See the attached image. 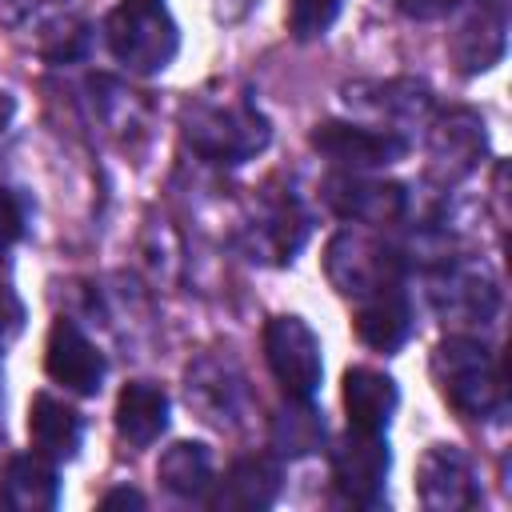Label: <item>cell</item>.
<instances>
[{
  "mask_svg": "<svg viewBox=\"0 0 512 512\" xmlns=\"http://www.w3.org/2000/svg\"><path fill=\"white\" fill-rule=\"evenodd\" d=\"M432 380L464 420H500L508 412L504 364L472 332H452L432 348Z\"/></svg>",
  "mask_w": 512,
  "mask_h": 512,
  "instance_id": "6da1fadb",
  "label": "cell"
},
{
  "mask_svg": "<svg viewBox=\"0 0 512 512\" xmlns=\"http://www.w3.org/2000/svg\"><path fill=\"white\" fill-rule=\"evenodd\" d=\"M184 140L212 164H248L272 144V120L244 96L200 92L180 108Z\"/></svg>",
  "mask_w": 512,
  "mask_h": 512,
  "instance_id": "7a4b0ae2",
  "label": "cell"
},
{
  "mask_svg": "<svg viewBox=\"0 0 512 512\" xmlns=\"http://www.w3.org/2000/svg\"><path fill=\"white\" fill-rule=\"evenodd\" d=\"M404 248L388 244L372 228H340L324 244V276L344 300H360L376 288L404 284Z\"/></svg>",
  "mask_w": 512,
  "mask_h": 512,
  "instance_id": "3957f363",
  "label": "cell"
},
{
  "mask_svg": "<svg viewBox=\"0 0 512 512\" xmlns=\"http://www.w3.org/2000/svg\"><path fill=\"white\" fill-rule=\"evenodd\" d=\"M104 40L116 64H124L136 76L164 72L180 52V28L164 8V0H152V4L120 0V8L104 20Z\"/></svg>",
  "mask_w": 512,
  "mask_h": 512,
  "instance_id": "277c9868",
  "label": "cell"
},
{
  "mask_svg": "<svg viewBox=\"0 0 512 512\" xmlns=\"http://www.w3.org/2000/svg\"><path fill=\"white\" fill-rule=\"evenodd\" d=\"M320 336L308 328L304 316H272L264 324V360L288 400H312L324 384V356Z\"/></svg>",
  "mask_w": 512,
  "mask_h": 512,
  "instance_id": "5b68a950",
  "label": "cell"
},
{
  "mask_svg": "<svg viewBox=\"0 0 512 512\" xmlns=\"http://www.w3.org/2000/svg\"><path fill=\"white\" fill-rule=\"evenodd\" d=\"M328 468H332V488L344 504L376 508L384 500V484H388V472H392L388 436L348 424V432L332 444Z\"/></svg>",
  "mask_w": 512,
  "mask_h": 512,
  "instance_id": "8992f818",
  "label": "cell"
},
{
  "mask_svg": "<svg viewBox=\"0 0 512 512\" xmlns=\"http://www.w3.org/2000/svg\"><path fill=\"white\" fill-rule=\"evenodd\" d=\"M344 104L364 116V124L388 128L408 136V128H420L436 112V96L416 76H388V80H356L344 88Z\"/></svg>",
  "mask_w": 512,
  "mask_h": 512,
  "instance_id": "52a82bcc",
  "label": "cell"
},
{
  "mask_svg": "<svg viewBox=\"0 0 512 512\" xmlns=\"http://www.w3.org/2000/svg\"><path fill=\"white\" fill-rule=\"evenodd\" d=\"M308 140H312V148L324 160H332L344 172H376V168H388V164L404 160L408 148H412L408 136L388 132V128H376V124H364V120H320Z\"/></svg>",
  "mask_w": 512,
  "mask_h": 512,
  "instance_id": "ba28073f",
  "label": "cell"
},
{
  "mask_svg": "<svg viewBox=\"0 0 512 512\" xmlns=\"http://www.w3.org/2000/svg\"><path fill=\"white\" fill-rule=\"evenodd\" d=\"M488 152V124L476 108H448L432 112L428 120V172L436 184L468 180Z\"/></svg>",
  "mask_w": 512,
  "mask_h": 512,
  "instance_id": "9c48e42d",
  "label": "cell"
},
{
  "mask_svg": "<svg viewBox=\"0 0 512 512\" xmlns=\"http://www.w3.org/2000/svg\"><path fill=\"white\" fill-rule=\"evenodd\" d=\"M320 200L340 216L360 228H384L404 220L408 212V188L396 180H376L368 172H328L320 184Z\"/></svg>",
  "mask_w": 512,
  "mask_h": 512,
  "instance_id": "30bf717a",
  "label": "cell"
},
{
  "mask_svg": "<svg viewBox=\"0 0 512 512\" xmlns=\"http://www.w3.org/2000/svg\"><path fill=\"white\" fill-rule=\"evenodd\" d=\"M460 20L448 36V56L464 76L496 68L508 52V0H460Z\"/></svg>",
  "mask_w": 512,
  "mask_h": 512,
  "instance_id": "8fae6325",
  "label": "cell"
},
{
  "mask_svg": "<svg viewBox=\"0 0 512 512\" xmlns=\"http://www.w3.org/2000/svg\"><path fill=\"white\" fill-rule=\"evenodd\" d=\"M432 308L444 316V324H452L456 332H476L488 328L500 312V288L484 268L472 264H444L432 276Z\"/></svg>",
  "mask_w": 512,
  "mask_h": 512,
  "instance_id": "7c38bea8",
  "label": "cell"
},
{
  "mask_svg": "<svg viewBox=\"0 0 512 512\" xmlns=\"http://www.w3.org/2000/svg\"><path fill=\"white\" fill-rule=\"evenodd\" d=\"M416 496L432 512H464L480 504V476L464 448L428 444L416 464Z\"/></svg>",
  "mask_w": 512,
  "mask_h": 512,
  "instance_id": "4fadbf2b",
  "label": "cell"
},
{
  "mask_svg": "<svg viewBox=\"0 0 512 512\" xmlns=\"http://www.w3.org/2000/svg\"><path fill=\"white\" fill-rule=\"evenodd\" d=\"M308 232H312V216L300 208L296 196H268L252 216V224L244 228V252L256 264L284 268L308 244Z\"/></svg>",
  "mask_w": 512,
  "mask_h": 512,
  "instance_id": "5bb4252c",
  "label": "cell"
},
{
  "mask_svg": "<svg viewBox=\"0 0 512 512\" xmlns=\"http://www.w3.org/2000/svg\"><path fill=\"white\" fill-rule=\"evenodd\" d=\"M44 372L52 384H60L64 392H76V396H96L104 376H108V360L104 352L80 332V324L72 320H56L48 328V340H44Z\"/></svg>",
  "mask_w": 512,
  "mask_h": 512,
  "instance_id": "9a60e30c",
  "label": "cell"
},
{
  "mask_svg": "<svg viewBox=\"0 0 512 512\" xmlns=\"http://www.w3.org/2000/svg\"><path fill=\"white\" fill-rule=\"evenodd\" d=\"M184 396L204 424L224 428V424H236L244 412V376L236 372L232 360L196 356L184 368Z\"/></svg>",
  "mask_w": 512,
  "mask_h": 512,
  "instance_id": "2e32d148",
  "label": "cell"
},
{
  "mask_svg": "<svg viewBox=\"0 0 512 512\" xmlns=\"http://www.w3.org/2000/svg\"><path fill=\"white\" fill-rule=\"evenodd\" d=\"M352 328L372 352H384V356L400 352L416 328V312L404 284H388L352 300Z\"/></svg>",
  "mask_w": 512,
  "mask_h": 512,
  "instance_id": "e0dca14e",
  "label": "cell"
},
{
  "mask_svg": "<svg viewBox=\"0 0 512 512\" xmlns=\"http://www.w3.org/2000/svg\"><path fill=\"white\" fill-rule=\"evenodd\" d=\"M280 496V464L272 456H244L208 488V508L216 512H264Z\"/></svg>",
  "mask_w": 512,
  "mask_h": 512,
  "instance_id": "ac0fdd59",
  "label": "cell"
},
{
  "mask_svg": "<svg viewBox=\"0 0 512 512\" xmlns=\"http://www.w3.org/2000/svg\"><path fill=\"white\" fill-rule=\"evenodd\" d=\"M168 412H172V400L160 384L152 380H128L116 396V436L128 444V448H152L164 432H168Z\"/></svg>",
  "mask_w": 512,
  "mask_h": 512,
  "instance_id": "d6986e66",
  "label": "cell"
},
{
  "mask_svg": "<svg viewBox=\"0 0 512 512\" xmlns=\"http://www.w3.org/2000/svg\"><path fill=\"white\" fill-rule=\"evenodd\" d=\"M396 408H400V388L384 368L352 364L344 372V412H348L352 428L388 432Z\"/></svg>",
  "mask_w": 512,
  "mask_h": 512,
  "instance_id": "ffe728a7",
  "label": "cell"
},
{
  "mask_svg": "<svg viewBox=\"0 0 512 512\" xmlns=\"http://www.w3.org/2000/svg\"><path fill=\"white\" fill-rule=\"evenodd\" d=\"M28 440H32V452L48 456V460H76L80 444H84V416L52 396V392H36L32 404H28Z\"/></svg>",
  "mask_w": 512,
  "mask_h": 512,
  "instance_id": "44dd1931",
  "label": "cell"
},
{
  "mask_svg": "<svg viewBox=\"0 0 512 512\" xmlns=\"http://www.w3.org/2000/svg\"><path fill=\"white\" fill-rule=\"evenodd\" d=\"M0 504L16 512H48L60 504V476L56 460L40 452L12 456L0 472Z\"/></svg>",
  "mask_w": 512,
  "mask_h": 512,
  "instance_id": "7402d4cb",
  "label": "cell"
},
{
  "mask_svg": "<svg viewBox=\"0 0 512 512\" xmlns=\"http://www.w3.org/2000/svg\"><path fill=\"white\" fill-rule=\"evenodd\" d=\"M156 480L168 496L176 500H204L212 488V452L200 440H176L160 452L156 464Z\"/></svg>",
  "mask_w": 512,
  "mask_h": 512,
  "instance_id": "603a6c76",
  "label": "cell"
},
{
  "mask_svg": "<svg viewBox=\"0 0 512 512\" xmlns=\"http://www.w3.org/2000/svg\"><path fill=\"white\" fill-rule=\"evenodd\" d=\"M324 412L312 408V400H288L276 416H272V448L276 456H312L324 444Z\"/></svg>",
  "mask_w": 512,
  "mask_h": 512,
  "instance_id": "cb8c5ba5",
  "label": "cell"
},
{
  "mask_svg": "<svg viewBox=\"0 0 512 512\" xmlns=\"http://www.w3.org/2000/svg\"><path fill=\"white\" fill-rule=\"evenodd\" d=\"M344 0H288V28L296 40H320L336 16H340Z\"/></svg>",
  "mask_w": 512,
  "mask_h": 512,
  "instance_id": "d4e9b609",
  "label": "cell"
},
{
  "mask_svg": "<svg viewBox=\"0 0 512 512\" xmlns=\"http://www.w3.org/2000/svg\"><path fill=\"white\" fill-rule=\"evenodd\" d=\"M24 232H28V200L16 188L0 184V252L24 240Z\"/></svg>",
  "mask_w": 512,
  "mask_h": 512,
  "instance_id": "484cf974",
  "label": "cell"
},
{
  "mask_svg": "<svg viewBox=\"0 0 512 512\" xmlns=\"http://www.w3.org/2000/svg\"><path fill=\"white\" fill-rule=\"evenodd\" d=\"M20 324H24V304H20V296H16L8 284H0V344H8V340L20 332Z\"/></svg>",
  "mask_w": 512,
  "mask_h": 512,
  "instance_id": "4316f807",
  "label": "cell"
},
{
  "mask_svg": "<svg viewBox=\"0 0 512 512\" xmlns=\"http://www.w3.org/2000/svg\"><path fill=\"white\" fill-rule=\"evenodd\" d=\"M460 0H392V8H400L404 16L412 20H436V16H448Z\"/></svg>",
  "mask_w": 512,
  "mask_h": 512,
  "instance_id": "83f0119b",
  "label": "cell"
},
{
  "mask_svg": "<svg viewBox=\"0 0 512 512\" xmlns=\"http://www.w3.org/2000/svg\"><path fill=\"white\" fill-rule=\"evenodd\" d=\"M148 500L136 492V488H112L100 496V508H144Z\"/></svg>",
  "mask_w": 512,
  "mask_h": 512,
  "instance_id": "f1b7e54d",
  "label": "cell"
},
{
  "mask_svg": "<svg viewBox=\"0 0 512 512\" xmlns=\"http://www.w3.org/2000/svg\"><path fill=\"white\" fill-rule=\"evenodd\" d=\"M40 4H44V0H0V12H4L12 24H20V20H28Z\"/></svg>",
  "mask_w": 512,
  "mask_h": 512,
  "instance_id": "f546056e",
  "label": "cell"
},
{
  "mask_svg": "<svg viewBox=\"0 0 512 512\" xmlns=\"http://www.w3.org/2000/svg\"><path fill=\"white\" fill-rule=\"evenodd\" d=\"M12 112H16V104H12V96L8 92H0V132L12 124Z\"/></svg>",
  "mask_w": 512,
  "mask_h": 512,
  "instance_id": "4dcf8cb0",
  "label": "cell"
},
{
  "mask_svg": "<svg viewBox=\"0 0 512 512\" xmlns=\"http://www.w3.org/2000/svg\"><path fill=\"white\" fill-rule=\"evenodd\" d=\"M128 4H152V0H128Z\"/></svg>",
  "mask_w": 512,
  "mask_h": 512,
  "instance_id": "1f68e13d",
  "label": "cell"
}]
</instances>
